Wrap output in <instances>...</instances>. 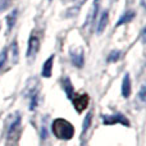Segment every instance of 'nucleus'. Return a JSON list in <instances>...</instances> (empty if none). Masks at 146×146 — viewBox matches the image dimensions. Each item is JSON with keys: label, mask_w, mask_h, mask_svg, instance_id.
I'll return each mask as SVG.
<instances>
[{"label": "nucleus", "mask_w": 146, "mask_h": 146, "mask_svg": "<svg viewBox=\"0 0 146 146\" xmlns=\"http://www.w3.org/2000/svg\"><path fill=\"white\" fill-rule=\"evenodd\" d=\"M108 21H109V12L108 10H104V12L101 13V17H100V19H99L98 26H96V32H98L99 35L105 30L106 25H108Z\"/></svg>", "instance_id": "12"}, {"label": "nucleus", "mask_w": 146, "mask_h": 146, "mask_svg": "<svg viewBox=\"0 0 146 146\" xmlns=\"http://www.w3.org/2000/svg\"><path fill=\"white\" fill-rule=\"evenodd\" d=\"M103 123L106 126L110 124H115V123H121L123 126H129L128 119L122 114H113V115H103Z\"/></svg>", "instance_id": "5"}, {"label": "nucleus", "mask_w": 146, "mask_h": 146, "mask_svg": "<svg viewBox=\"0 0 146 146\" xmlns=\"http://www.w3.org/2000/svg\"><path fill=\"white\" fill-rule=\"evenodd\" d=\"M54 55H50L48 58V60L42 64V71H41V74H42L44 78H50L51 73H53V63H54Z\"/></svg>", "instance_id": "10"}, {"label": "nucleus", "mask_w": 146, "mask_h": 146, "mask_svg": "<svg viewBox=\"0 0 146 146\" xmlns=\"http://www.w3.org/2000/svg\"><path fill=\"white\" fill-rule=\"evenodd\" d=\"M10 60H12L13 64H17L18 60H19V49H18V44L17 41H13L12 45H10Z\"/></svg>", "instance_id": "13"}, {"label": "nucleus", "mask_w": 146, "mask_h": 146, "mask_svg": "<svg viewBox=\"0 0 146 146\" xmlns=\"http://www.w3.org/2000/svg\"><path fill=\"white\" fill-rule=\"evenodd\" d=\"M99 8H100V0H94L92 7H91L90 12L87 14L85 23H83V27H88V26H92L95 27V22L98 19V13H99Z\"/></svg>", "instance_id": "3"}, {"label": "nucleus", "mask_w": 146, "mask_h": 146, "mask_svg": "<svg viewBox=\"0 0 146 146\" xmlns=\"http://www.w3.org/2000/svg\"><path fill=\"white\" fill-rule=\"evenodd\" d=\"M38 50H40V40L36 36H31L30 40H28V48H27V53H26V56H27L28 60H32L35 59V56L37 55Z\"/></svg>", "instance_id": "2"}, {"label": "nucleus", "mask_w": 146, "mask_h": 146, "mask_svg": "<svg viewBox=\"0 0 146 146\" xmlns=\"http://www.w3.org/2000/svg\"><path fill=\"white\" fill-rule=\"evenodd\" d=\"M7 58H8V49H3V51L0 53V69L4 67Z\"/></svg>", "instance_id": "19"}, {"label": "nucleus", "mask_w": 146, "mask_h": 146, "mask_svg": "<svg viewBox=\"0 0 146 146\" xmlns=\"http://www.w3.org/2000/svg\"><path fill=\"white\" fill-rule=\"evenodd\" d=\"M63 87H64V91H66V94H67V98L72 100L74 88H73V85H72L71 80H69L68 77H64L63 78Z\"/></svg>", "instance_id": "14"}, {"label": "nucleus", "mask_w": 146, "mask_h": 146, "mask_svg": "<svg viewBox=\"0 0 146 146\" xmlns=\"http://www.w3.org/2000/svg\"><path fill=\"white\" fill-rule=\"evenodd\" d=\"M17 13H18V10H17V9H14V10H12V12H10L9 14H8V17H7L8 31H12V28L14 27L15 21H17Z\"/></svg>", "instance_id": "16"}, {"label": "nucleus", "mask_w": 146, "mask_h": 146, "mask_svg": "<svg viewBox=\"0 0 146 146\" xmlns=\"http://www.w3.org/2000/svg\"><path fill=\"white\" fill-rule=\"evenodd\" d=\"M122 95L123 98H129L131 95V78L128 73L124 74L123 81H122Z\"/></svg>", "instance_id": "11"}, {"label": "nucleus", "mask_w": 146, "mask_h": 146, "mask_svg": "<svg viewBox=\"0 0 146 146\" xmlns=\"http://www.w3.org/2000/svg\"><path fill=\"white\" fill-rule=\"evenodd\" d=\"M135 15H136V13H135L133 10H128V12H126L124 14H122L121 18H119V21H118V23H117V26H121V25H124V23L131 22V21L135 18Z\"/></svg>", "instance_id": "15"}, {"label": "nucleus", "mask_w": 146, "mask_h": 146, "mask_svg": "<svg viewBox=\"0 0 146 146\" xmlns=\"http://www.w3.org/2000/svg\"><path fill=\"white\" fill-rule=\"evenodd\" d=\"M46 126L45 124H42V128H41V139L42 140H46L48 139V131H46Z\"/></svg>", "instance_id": "23"}, {"label": "nucleus", "mask_w": 146, "mask_h": 146, "mask_svg": "<svg viewBox=\"0 0 146 146\" xmlns=\"http://www.w3.org/2000/svg\"><path fill=\"white\" fill-rule=\"evenodd\" d=\"M71 56H72V63L78 68H82L83 60H85V54H83L82 49H78L77 51L71 50Z\"/></svg>", "instance_id": "8"}, {"label": "nucleus", "mask_w": 146, "mask_h": 146, "mask_svg": "<svg viewBox=\"0 0 146 146\" xmlns=\"http://www.w3.org/2000/svg\"><path fill=\"white\" fill-rule=\"evenodd\" d=\"M91 121H92V114L87 113L85 117V119H83V123H82V133H85V132L88 129V127H90V124H91Z\"/></svg>", "instance_id": "17"}, {"label": "nucleus", "mask_w": 146, "mask_h": 146, "mask_svg": "<svg viewBox=\"0 0 146 146\" xmlns=\"http://www.w3.org/2000/svg\"><path fill=\"white\" fill-rule=\"evenodd\" d=\"M38 94V81L36 77H31L27 81L25 88H23V96L25 98H32V96Z\"/></svg>", "instance_id": "4"}, {"label": "nucleus", "mask_w": 146, "mask_h": 146, "mask_svg": "<svg viewBox=\"0 0 146 146\" xmlns=\"http://www.w3.org/2000/svg\"><path fill=\"white\" fill-rule=\"evenodd\" d=\"M51 132L59 140H71L74 136L73 126L63 118H58L51 123Z\"/></svg>", "instance_id": "1"}, {"label": "nucleus", "mask_w": 146, "mask_h": 146, "mask_svg": "<svg viewBox=\"0 0 146 146\" xmlns=\"http://www.w3.org/2000/svg\"><path fill=\"white\" fill-rule=\"evenodd\" d=\"M86 0H73V5L71 8H68L66 12V17L67 18H72V17H76V15L78 14V12H80L81 7H82L83 4H85Z\"/></svg>", "instance_id": "9"}, {"label": "nucleus", "mask_w": 146, "mask_h": 146, "mask_svg": "<svg viewBox=\"0 0 146 146\" xmlns=\"http://www.w3.org/2000/svg\"><path fill=\"white\" fill-rule=\"evenodd\" d=\"M72 101H73V105H74L76 110L78 113L83 111L88 105V95L86 94H82V95H77L74 98H72Z\"/></svg>", "instance_id": "6"}, {"label": "nucleus", "mask_w": 146, "mask_h": 146, "mask_svg": "<svg viewBox=\"0 0 146 146\" xmlns=\"http://www.w3.org/2000/svg\"><path fill=\"white\" fill-rule=\"evenodd\" d=\"M139 98H140V100H141L142 103H145V101H146V86L145 85H142L141 88H140Z\"/></svg>", "instance_id": "21"}, {"label": "nucleus", "mask_w": 146, "mask_h": 146, "mask_svg": "<svg viewBox=\"0 0 146 146\" xmlns=\"http://www.w3.org/2000/svg\"><path fill=\"white\" fill-rule=\"evenodd\" d=\"M30 100H31V103H30V110L33 111L36 109V106H37V95L30 98Z\"/></svg>", "instance_id": "22"}, {"label": "nucleus", "mask_w": 146, "mask_h": 146, "mask_svg": "<svg viewBox=\"0 0 146 146\" xmlns=\"http://www.w3.org/2000/svg\"><path fill=\"white\" fill-rule=\"evenodd\" d=\"M21 114L17 113L14 117V119H13L12 124L9 126V129H8V140H12V137L14 139V135L15 132H19L21 129Z\"/></svg>", "instance_id": "7"}, {"label": "nucleus", "mask_w": 146, "mask_h": 146, "mask_svg": "<svg viewBox=\"0 0 146 146\" xmlns=\"http://www.w3.org/2000/svg\"><path fill=\"white\" fill-rule=\"evenodd\" d=\"M119 58H121V51L119 50H111L110 53H109L106 60H108L109 63H114V62H117Z\"/></svg>", "instance_id": "18"}, {"label": "nucleus", "mask_w": 146, "mask_h": 146, "mask_svg": "<svg viewBox=\"0 0 146 146\" xmlns=\"http://www.w3.org/2000/svg\"><path fill=\"white\" fill-rule=\"evenodd\" d=\"M12 0H0V13H3L4 10H7L9 8Z\"/></svg>", "instance_id": "20"}, {"label": "nucleus", "mask_w": 146, "mask_h": 146, "mask_svg": "<svg viewBox=\"0 0 146 146\" xmlns=\"http://www.w3.org/2000/svg\"><path fill=\"white\" fill-rule=\"evenodd\" d=\"M110 1L111 3H115V1H118V0H110Z\"/></svg>", "instance_id": "24"}]
</instances>
